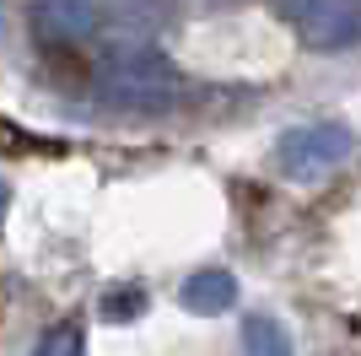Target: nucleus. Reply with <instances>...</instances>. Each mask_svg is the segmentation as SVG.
<instances>
[{
  "instance_id": "f03ea898",
  "label": "nucleus",
  "mask_w": 361,
  "mask_h": 356,
  "mask_svg": "<svg viewBox=\"0 0 361 356\" xmlns=\"http://www.w3.org/2000/svg\"><path fill=\"white\" fill-rule=\"evenodd\" d=\"M350 146H356L350 130L334 124V119L329 124H297V130H286L275 141V167L291 184H324L350 162Z\"/></svg>"
},
{
  "instance_id": "6e6552de",
  "label": "nucleus",
  "mask_w": 361,
  "mask_h": 356,
  "mask_svg": "<svg viewBox=\"0 0 361 356\" xmlns=\"http://www.w3.org/2000/svg\"><path fill=\"white\" fill-rule=\"evenodd\" d=\"M140 302H146V292L130 286V292H119V297H103V313L108 319H130V313H140Z\"/></svg>"
},
{
  "instance_id": "7ed1b4c3",
  "label": "nucleus",
  "mask_w": 361,
  "mask_h": 356,
  "mask_svg": "<svg viewBox=\"0 0 361 356\" xmlns=\"http://www.w3.org/2000/svg\"><path fill=\"white\" fill-rule=\"evenodd\" d=\"M313 49H350L356 44V0H270Z\"/></svg>"
},
{
  "instance_id": "423d86ee",
  "label": "nucleus",
  "mask_w": 361,
  "mask_h": 356,
  "mask_svg": "<svg viewBox=\"0 0 361 356\" xmlns=\"http://www.w3.org/2000/svg\"><path fill=\"white\" fill-rule=\"evenodd\" d=\"M243 351L248 356H291V335L270 313H248L243 319Z\"/></svg>"
},
{
  "instance_id": "0eeeda50",
  "label": "nucleus",
  "mask_w": 361,
  "mask_h": 356,
  "mask_svg": "<svg viewBox=\"0 0 361 356\" xmlns=\"http://www.w3.org/2000/svg\"><path fill=\"white\" fill-rule=\"evenodd\" d=\"M38 356H87V340H81V329H75V324H60V329H49V335H44Z\"/></svg>"
},
{
  "instance_id": "39448f33",
  "label": "nucleus",
  "mask_w": 361,
  "mask_h": 356,
  "mask_svg": "<svg viewBox=\"0 0 361 356\" xmlns=\"http://www.w3.org/2000/svg\"><path fill=\"white\" fill-rule=\"evenodd\" d=\"M178 302L189 313H200V319H221V313H232V302H238V281H232L226 270H195V275L183 281Z\"/></svg>"
},
{
  "instance_id": "20e7f679",
  "label": "nucleus",
  "mask_w": 361,
  "mask_h": 356,
  "mask_svg": "<svg viewBox=\"0 0 361 356\" xmlns=\"http://www.w3.org/2000/svg\"><path fill=\"white\" fill-rule=\"evenodd\" d=\"M32 28L49 44H87L97 38V11L92 0H32Z\"/></svg>"
},
{
  "instance_id": "1a4fd4ad",
  "label": "nucleus",
  "mask_w": 361,
  "mask_h": 356,
  "mask_svg": "<svg viewBox=\"0 0 361 356\" xmlns=\"http://www.w3.org/2000/svg\"><path fill=\"white\" fill-rule=\"evenodd\" d=\"M6 210H11V184L0 178V227H6Z\"/></svg>"
},
{
  "instance_id": "f257e3e1",
  "label": "nucleus",
  "mask_w": 361,
  "mask_h": 356,
  "mask_svg": "<svg viewBox=\"0 0 361 356\" xmlns=\"http://www.w3.org/2000/svg\"><path fill=\"white\" fill-rule=\"evenodd\" d=\"M92 87L108 108H124V114H162L183 97V76L173 71V59L157 54L151 44H119L108 49Z\"/></svg>"
}]
</instances>
